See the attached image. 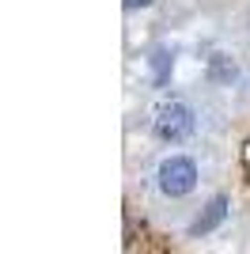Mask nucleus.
I'll use <instances>...</instances> for the list:
<instances>
[{"label":"nucleus","mask_w":250,"mask_h":254,"mask_svg":"<svg viewBox=\"0 0 250 254\" xmlns=\"http://www.w3.org/2000/svg\"><path fill=\"white\" fill-rule=\"evenodd\" d=\"M197 186V163L186 156H171L159 163V190L167 197H186Z\"/></svg>","instance_id":"obj_1"},{"label":"nucleus","mask_w":250,"mask_h":254,"mask_svg":"<svg viewBox=\"0 0 250 254\" xmlns=\"http://www.w3.org/2000/svg\"><path fill=\"white\" fill-rule=\"evenodd\" d=\"M156 137L167 140V144H175V140H186L193 133V110L186 103H163L156 110Z\"/></svg>","instance_id":"obj_2"},{"label":"nucleus","mask_w":250,"mask_h":254,"mask_svg":"<svg viewBox=\"0 0 250 254\" xmlns=\"http://www.w3.org/2000/svg\"><path fill=\"white\" fill-rule=\"evenodd\" d=\"M224 220H228V197H212L208 209L189 224V235H208V232H216Z\"/></svg>","instance_id":"obj_3"},{"label":"nucleus","mask_w":250,"mask_h":254,"mask_svg":"<svg viewBox=\"0 0 250 254\" xmlns=\"http://www.w3.org/2000/svg\"><path fill=\"white\" fill-rule=\"evenodd\" d=\"M171 53L167 50H156L152 53V68H156V84H167V76H171Z\"/></svg>","instance_id":"obj_4"},{"label":"nucleus","mask_w":250,"mask_h":254,"mask_svg":"<svg viewBox=\"0 0 250 254\" xmlns=\"http://www.w3.org/2000/svg\"><path fill=\"white\" fill-rule=\"evenodd\" d=\"M152 0H125V8H148Z\"/></svg>","instance_id":"obj_5"}]
</instances>
